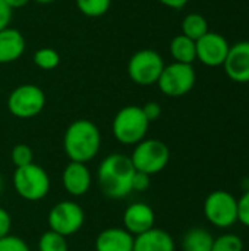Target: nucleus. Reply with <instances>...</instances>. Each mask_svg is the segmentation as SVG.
Listing matches in <instances>:
<instances>
[{"mask_svg":"<svg viewBox=\"0 0 249 251\" xmlns=\"http://www.w3.org/2000/svg\"><path fill=\"white\" fill-rule=\"evenodd\" d=\"M4 1H6V4L13 10V9H19V7L26 6L31 0H4Z\"/></svg>","mask_w":249,"mask_h":251,"instance_id":"nucleus-33","label":"nucleus"},{"mask_svg":"<svg viewBox=\"0 0 249 251\" xmlns=\"http://www.w3.org/2000/svg\"><path fill=\"white\" fill-rule=\"evenodd\" d=\"M244 243L235 234H225L213 241L211 251H242Z\"/></svg>","mask_w":249,"mask_h":251,"instance_id":"nucleus-24","label":"nucleus"},{"mask_svg":"<svg viewBox=\"0 0 249 251\" xmlns=\"http://www.w3.org/2000/svg\"><path fill=\"white\" fill-rule=\"evenodd\" d=\"M45 106L44 91L34 84L16 87L7 97L9 112L19 119H29L41 113Z\"/></svg>","mask_w":249,"mask_h":251,"instance_id":"nucleus-7","label":"nucleus"},{"mask_svg":"<svg viewBox=\"0 0 249 251\" xmlns=\"http://www.w3.org/2000/svg\"><path fill=\"white\" fill-rule=\"evenodd\" d=\"M135 168L131 157L122 153L109 154L97 169V181L103 194L109 199H125L132 193V178Z\"/></svg>","mask_w":249,"mask_h":251,"instance_id":"nucleus-1","label":"nucleus"},{"mask_svg":"<svg viewBox=\"0 0 249 251\" xmlns=\"http://www.w3.org/2000/svg\"><path fill=\"white\" fill-rule=\"evenodd\" d=\"M163 57L151 49H142L134 53L128 62V75L138 85H153L157 84L163 69Z\"/></svg>","mask_w":249,"mask_h":251,"instance_id":"nucleus-6","label":"nucleus"},{"mask_svg":"<svg viewBox=\"0 0 249 251\" xmlns=\"http://www.w3.org/2000/svg\"><path fill=\"white\" fill-rule=\"evenodd\" d=\"M195 81L197 74L192 65L173 62L164 66L157 85L164 96L182 97L194 88Z\"/></svg>","mask_w":249,"mask_h":251,"instance_id":"nucleus-8","label":"nucleus"},{"mask_svg":"<svg viewBox=\"0 0 249 251\" xmlns=\"http://www.w3.org/2000/svg\"><path fill=\"white\" fill-rule=\"evenodd\" d=\"M10 228H12V218L6 209L0 207V240L9 235Z\"/></svg>","mask_w":249,"mask_h":251,"instance_id":"nucleus-30","label":"nucleus"},{"mask_svg":"<svg viewBox=\"0 0 249 251\" xmlns=\"http://www.w3.org/2000/svg\"><path fill=\"white\" fill-rule=\"evenodd\" d=\"M223 66L232 81L239 84L249 82V41H239L230 46Z\"/></svg>","mask_w":249,"mask_h":251,"instance_id":"nucleus-12","label":"nucleus"},{"mask_svg":"<svg viewBox=\"0 0 249 251\" xmlns=\"http://www.w3.org/2000/svg\"><path fill=\"white\" fill-rule=\"evenodd\" d=\"M204 215L211 225L229 228L238 221V200L226 191H214L205 199Z\"/></svg>","mask_w":249,"mask_h":251,"instance_id":"nucleus-10","label":"nucleus"},{"mask_svg":"<svg viewBox=\"0 0 249 251\" xmlns=\"http://www.w3.org/2000/svg\"><path fill=\"white\" fill-rule=\"evenodd\" d=\"M34 63L44 71H51L59 66L60 63V54L50 47H43L34 53Z\"/></svg>","mask_w":249,"mask_h":251,"instance_id":"nucleus-23","label":"nucleus"},{"mask_svg":"<svg viewBox=\"0 0 249 251\" xmlns=\"http://www.w3.org/2000/svg\"><path fill=\"white\" fill-rule=\"evenodd\" d=\"M129 157L135 171L144 172L151 176L161 172L167 166L170 151L163 141L151 138L138 143Z\"/></svg>","mask_w":249,"mask_h":251,"instance_id":"nucleus-5","label":"nucleus"},{"mask_svg":"<svg viewBox=\"0 0 249 251\" xmlns=\"http://www.w3.org/2000/svg\"><path fill=\"white\" fill-rule=\"evenodd\" d=\"M195 43H197V59L203 65L210 68L223 66L230 46L222 34L208 31Z\"/></svg>","mask_w":249,"mask_h":251,"instance_id":"nucleus-11","label":"nucleus"},{"mask_svg":"<svg viewBox=\"0 0 249 251\" xmlns=\"http://www.w3.org/2000/svg\"><path fill=\"white\" fill-rule=\"evenodd\" d=\"M3 187H4V182H3V178H1V175H0V194H1V191H3Z\"/></svg>","mask_w":249,"mask_h":251,"instance_id":"nucleus-35","label":"nucleus"},{"mask_svg":"<svg viewBox=\"0 0 249 251\" xmlns=\"http://www.w3.org/2000/svg\"><path fill=\"white\" fill-rule=\"evenodd\" d=\"M32 157H34L32 150L26 144H18V146H15L13 150H12V153H10L12 163L16 168H22V166L31 165L32 163Z\"/></svg>","mask_w":249,"mask_h":251,"instance_id":"nucleus-25","label":"nucleus"},{"mask_svg":"<svg viewBox=\"0 0 249 251\" xmlns=\"http://www.w3.org/2000/svg\"><path fill=\"white\" fill-rule=\"evenodd\" d=\"M214 238L211 234L203 228L189 229L182 241L183 251H211Z\"/></svg>","mask_w":249,"mask_h":251,"instance_id":"nucleus-19","label":"nucleus"},{"mask_svg":"<svg viewBox=\"0 0 249 251\" xmlns=\"http://www.w3.org/2000/svg\"><path fill=\"white\" fill-rule=\"evenodd\" d=\"M62 182L68 194L72 197H81L88 193L91 188L92 176L87 163L81 162H69L63 171Z\"/></svg>","mask_w":249,"mask_h":251,"instance_id":"nucleus-13","label":"nucleus"},{"mask_svg":"<svg viewBox=\"0 0 249 251\" xmlns=\"http://www.w3.org/2000/svg\"><path fill=\"white\" fill-rule=\"evenodd\" d=\"M12 9L6 4L4 0H0V31L7 28L12 21Z\"/></svg>","mask_w":249,"mask_h":251,"instance_id":"nucleus-31","label":"nucleus"},{"mask_svg":"<svg viewBox=\"0 0 249 251\" xmlns=\"http://www.w3.org/2000/svg\"><path fill=\"white\" fill-rule=\"evenodd\" d=\"M34 1L41 3V4H48V3H53V1H56V0H34Z\"/></svg>","mask_w":249,"mask_h":251,"instance_id":"nucleus-34","label":"nucleus"},{"mask_svg":"<svg viewBox=\"0 0 249 251\" xmlns=\"http://www.w3.org/2000/svg\"><path fill=\"white\" fill-rule=\"evenodd\" d=\"M40 251H68V241L66 237L48 229L44 232L38 241Z\"/></svg>","mask_w":249,"mask_h":251,"instance_id":"nucleus-22","label":"nucleus"},{"mask_svg":"<svg viewBox=\"0 0 249 251\" xmlns=\"http://www.w3.org/2000/svg\"><path fill=\"white\" fill-rule=\"evenodd\" d=\"M95 251H134V235L125 228H107L95 238Z\"/></svg>","mask_w":249,"mask_h":251,"instance_id":"nucleus-15","label":"nucleus"},{"mask_svg":"<svg viewBox=\"0 0 249 251\" xmlns=\"http://www.w3.org/2000/svg\"><path fill=\"white\" fill-rule=\"evenodd\" d=\"M238 221L249 226V190L238 201Z\"/></svg>","mask_w":249,"mask_h":251,"instance_id":"nucleus-28","label":"nucleus"},{"mask_svg":"<svg viewBox=\"0 0 249 251\" xmlns=\"http://www.w3.org/2000/svg\"><path fill=\"white\" fill-rule=\"evenodd\" d=\"M47 221L51 231L63 237H69L82 228L85 222V212L78 203L72 200H63L51 207Z\"/></svg>","mask_w":249,"mask_h":251,"instance_id":"nucleus-9","label":"nucleus"},{"mask_svg":"<svg viewBox=\"0 0 249 251\" xmlns=\"http://www.w3.org/2000/svg\"><path fill=\"white\" fill-rule=\"evenodd\" d=\"M150 184H151L150 175L135 171L134 178H132V191H139V193L147 191L150 188Z\"/></svg>","mask_w":249,"mask_h":251,"instance_id":"nucleus-27","label":"nucleus"},{"mask_svg":"<svg viewBox=\"0 0 249 251\" xmlns=\"http://www.w3.org/2000/svg\"><path fill=\"white\" fill-rule=\"evenodd\" d=\"M134 251H175V241L169 232L151 228L134 237Z\"/></svg>","mask_w":249,"mask_h":251,"instance_id":"nucleus-16","label":"nucleus"},{"mask_svg":"<svg viewBox=\"0 0 249 251\" xmlns=\"http://www.w3.org/2000/svg\"><path fill=\"white\" fill-rule=\"evenodd\" d=\"M0 251H31L28 244L16 237V235H7L0 240Z\"/></svg>","mask_w":249,"mask_h":251,"instance_id":"nucleus-26","label":"nucleus"},{"mask_svg":"<svg viewBox=\"0 0 249 251\" xmlns=\"http://www.w3.org/2000/svg\"><path fill=\"white\" fill-rule=\"evenodd\" d=\"M78 10L88 18H100L110 9L112 0H75Z\"/></svg>","mask_w":249,"mask_h":251,"instance_id":"nucleus-21","label":"nucleus"},{"mask_svg":"<svg viewBox=\"0 0 249 251\" xmlns=\"http://www.w3.org/2000/svg\"><path fill=\"white\" fill-rule=\"evenodd\" d=\"M13 187L18 196L23 200L38 201L50 191V176L40 165L31 163L16 168L13 174Z\"/></svg>","mask_w":249,"mask_h":251,"instance_id":"nucleus-4","label":"nucleus"},{"mask_svg":"<svg viewBox=\"0 0 249 251\" xmlns=\"http://www.w3.org/2000/svg\"><path fill=\"white\" fill-rule=\"evenodd\" d=\"M150 122L145 118L142 107L125 106L120 109L112 124L113 137L125 146H136L145 140Z\"/></svg>","mask_w":249,"mask_h":251,"instance_id":"nucleus-3","label":"nucleus"},{"mask_svg":"<svg viewBox=\"0 0 249 251\" xmlns=\"http://www.w3.org/2000/svg\"><path fill=\"white\" fill-rule=\"evenodd\" d=\"M25 51V37L16 28L0 31V63H12Z\"/></svg>","mask_w":249,"mask_h":251,"instance_id":"nucleus-17","label":"nucleus"},{"mask_svg":"<svg viewBox=\"0 0 249 251\" xmlns=\"http://www.w3.org/2000/svg\"><path fill=\"white\" fill-rule=\"evenodd\" d=\"M156 215L147 203H134L123 213V228L134 237L154 228Z\"/></svg>","mask_w":249,"mask_h":251,"instance_id":"nucleus-14","label":"nucleus"},{"mask_svg":"<svg viewBox=\"0 0 249 251\" xmlns=\"http://www.w3.org/2000/svg\"><path fill=\"white\" fill-rule=\"evenodd\" d=\"M142 112H144L145 118L148 119V122H154V121H157V119L160 118V115H161V107H160L158 103L150 101V103H147L145 106H142Z\"/></svg>","mask_w":249,"mask_h":251,"instance_id":"nucleus-29","label":"nucleus"},{"mask_svg":"<svg viewBox=\"0 0 249 251\" xmlns=\"http://www.w3.org/2000/svg\"><path fill=\"white\" fill-rule=\"evenodd\" d=\"M208 22L201 13H188L182 21V34L197 41L208 32Z\"/></svg>","mask_w":249,"mask_h":251,"instance_id":"nucleus-20","label":"nucleus"},{"mask_svg":"<svg viewBox=\"0 0 249 251\" xmlns=\"http://www.w3.org/2000/svg\"><path fill=\"white\" fill-rule=\"evenodd\" d=\"M158 1L170 9H182L188 4L189 0H158Z\"/></svg>","mask_w":249,"mask_h":251,"instance_id":"nucleus-32","label":"nucleus"},{"mask_svg":"<svg viewBox=\"0 0 249 251\" xmlns=\"http://www.w3.org/2000/svg\"><path fill=\"white\" fill-rule=\"evenodd\" d=\"M170 54L178 63L192 65V62L197 59V43L186 35L179 34L170 41Z\"/></svg>","mask_w":249,"mask_h":251,"instance_id":"nucleus-18","label":"nucleus"},{"mask_svg":"<svg viewBox=\"0 0 249 251\" xmlns=\"http://www.w3.org/2000/svg\"><path fill=\"white\" fill-rule=\"evenodd\" d=\"M101 147V134L97 125L88 119L72 122L63 137V149L70 162L87 163L92 160Z\"/></svg>","mask_w":249,"mask_h":251,"instance_id":"nucleus-2","label":"nucleus"}]
</instances>
